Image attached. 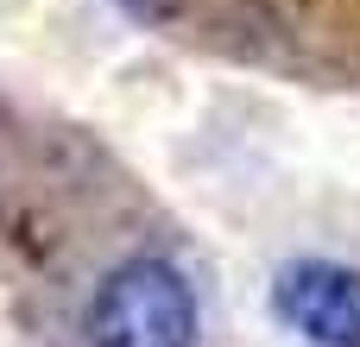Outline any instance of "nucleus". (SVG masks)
I'll use <instances>...</instances> for the list:
<instances>
[{
  "label": "nucleus",
  "instance_id": "1",
  "mask_svg": "<svg viewBox=\"0 0 360 347\" xmlns=\"http://www.w3.org/2000/svg\"><path fill=\"white\" fill-rule=\"evenodd\" d=\"M89 347H196L202 335V303L190 291V278L171 259H120L82 316Z\"/></svg>",
  "mask_w": 360,
  "mask_h": 347
},
{
  "label": "nucleus",
  "instance_id": "2",
  "mask_svg": "<svg viewBox=\"0 0 360 347\" xmlns=\"http://www.w3.org/2000/svg\"><path fill=\"white\" fill-rule=\"evenodd\" d=\"M272 310L310 347H360V272L335 259H297L278 272Z\"/></svg>",
  "mask_w": 360,
  "mask_h": 347
}]
</instances>
